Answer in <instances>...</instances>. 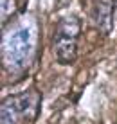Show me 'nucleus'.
I'll return each mask as SVG.
<instances>
[{
    "label": "nucleus",
    "instance_id": "f03ea898",
    "mask_svg": "<svg viewBox=\"0 0 117 124\" xmlns=\"http://www.w3.org/2000/svg\"><path fill=\"white\" fill-rule=\"evenodd\" d=\"M81 31L83 23L77 15H67L58 22L52 38V50L59 65H72L77 59Z\"/></svg>",
    "mask_w": 117,
    "mask_h": 124
},
{
    "label": "nucleus",
    "instance_id": "20e7f679",
    "mask_svg": "<svg viewBox=\"0 0 117 124\" xmlns=\"http://www.w3.org/2000/svg\"><path fill=\"white\" fill-rule=\"evenodd\" d=\"M92 18L101 34H110L114 25V0H96Z\"/></svg>",
    "mask_w": 117,
    "mask_h": 124
},
{
    "label": "nucleus",
    "instance_id": "7ed1b4c3",
    "mask_svg": "<svg viewBox=\"0 0 117 124\" xmlns=\"http://www.w3.org/2000/svg\"><path fill=\"white\" fill-rule=\"evenodd\" d=\"M0 108L7 110L18 124H33L40 115L42 108V93L34 88H27L24 92L13 93L2 101Z\"/></svg>",
    "mask_w": 117,
    "mask_h": 124
},
{
    "label": "nucleus",
    "instance_id": "39448f33",
    "mask_svg": "<svg viewBox=\"0 0 117 124\" xmlns=\"http://www.w3.org/2000/svg\"><path fill=\"white\" fill-rule=\"evenodd\" d=\"M0 124H18V121H16L7 110L0 108Z\"/></svg>",
    "mask_w": 117,
    "mask_h": 124
},
{
    "label": "nucleus",
    "instance_id": "f257e3e1",
    "mask_svg": "<svg viewBox=\"0 0 117 124\" xmlns=\"http://www.w3.org/2000/svg\"><path fill=\"white\" fill-rule=\"evenodd\" d=\"M34 25L27 23H16L9 31V34L4 36V45H2V54H4V63L7 68L22 70L31 63L33 52H34V41H36V32Z\"/></svg>",
    "mask_w": 117,
    "mask_h": 124
},
{
    "label": "nucleus",
    "instance_id": "423d86ee",
    "mask_svg": "<svg viewBox=\"0 0 117 124\" xmlns=\"http://www.w3.org/2000/svg\"><path fill=\"white\" fill-rule=\"evenodd\" d=\"M114 22L117 25V0H114Z\"/></svg>",
    "mask_w": 117,
    "mask_h": 124
}]
</instances>
